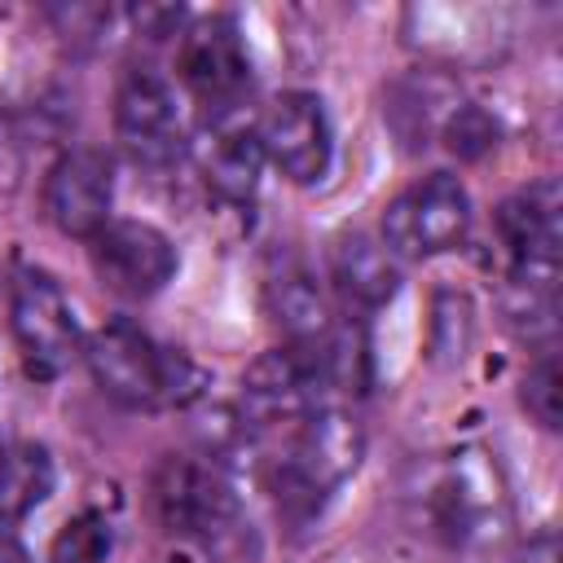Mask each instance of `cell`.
<instances>
[{
    "label": "cell",
    "mask_w": 563,
    "mask_h": 563,
    "mask_svg": "<svg viewBox=\"0 0 563 563\" xmlns=\"http://www.w3.org/2000/svg\"><path fill=\"white\" fill-rule=\"evenodd\" d=\"M84 365L101 396L123 409H185L202 400L207 374L176 347H163L132 321H106L84 339Z\"/></svg>",
    "instance_id": "6da1fadb"
},
{
    "label": "cell",
    "mask_w": 563,
    "mask_h": 563,
    "mask_svg": "<svg viewBox=\"0 0 563 563\" xmlns=\"http://www.w3.org/2000/svg\"><path fill=\"white\" fill-rule=\"evenodd\" d=\"M154 506L167 532L194 537L207 550H233L251 537L242 501L216 462L167 457L154 475Z\"/></svg>",
    "instance_id": "7a4b0ae2"
},
{
    "label": "cell",
    "mask_w": 563,
    "mask_h": 563,
    "mask_svg": "<svg viewBox=\"0 0 563 563\" xmlns=\"http://www.w3.org/2000/svg\"><path fill=\"white\" fill-rule=\"evenodd\" d=\"M9 330H13L18 361L35 383L62 378L70 361L84 352L75 303L62 290V282L44 268H18L9 290Z\"/></svg>",
    "instance_id": "3957f363"
},
{
    "label": "cell",
    "mask_w": 563,
    "mask_h": 563,
    "mask_svg": "<svg viewBox=\"0 0 563 563\" xmlns=\"http://www.w3.org/2000/svg\"><path fill=\"white\" fill-rule=\"evenodd\" d=\"M471 194L453 172H427L400 189L383 211V246L400 260H431L457 251L471 233Z\"/></svg>",
    "instance_id": "277c9868"
},
{
    "label": "cell",
    "mask_w": 563,
    "mask_h": 563,
    "mask_svg": "<svg viewBox=\"0 0 563 563\" xmlns=\"http://www.w3.org/2000/svg\"><path fill=\"white\" fill-rule=\"evenodd\" d=\"M264 163H273L290 185H321L334 163V123L317 92L290 88L277 92L273 106L255 123Z\"/></svg>",
    "instance_id": "5b68a950"
},
{
    "label": "cell",
    "mask_w": 563,
    "mask_h": 563,
    "mask_svg": "<svg viewBox=\"0 0 563 563\" xmlns=\"http://www.w3.org/2000/svg\"><path fill=\"white\" fill-rule=\"evenodd\" d=\"M176 66H180V84L207 110V119L238 114L242 92L251 88V53H246V40L233 18H224V13L198 18L180 35Z\"/></svg>",
    "instance_id": "8992f818"
},
{
    "label": "cell",
    "mask_w": 563,
    "mask_h": 563,
    "mask_svg": "<svg viewBox=\"0 0 563 563\" xmlns=\"http://www.w3.org/2000/svg\"><path fill=\"white\" fill-rule=\"evenodd\" d=\"M114 136L141 167H167L185 150L176 88L154 66H128L114 88Z\"/></svg>",
    "instance_id": "52a82bcc"
},
{
    "label": "cell",
    "mask_w": 563,
    "mask_h": 563,
    "mask_svg": "<svg viewBox=\"0 0 563 563\" xmlns=\"http://www.w3.org/2000/svg\"><path fill=\"white\" fill-rule=\"evenodd\" d=\"M88 264L97 282L119 299H154L176 277V246L150 220H110L88 238Z\"/></svg>",
    "instance_id": "ba28073f"
},
{
    "label": "cell",
    "mask_w": 563,
    "mask_h": 563,
    "mask_svg": "<svg viewBox=\"0 0 563 563\" xmlns=\"http://www.w3.org/2000/svg\"><path fill=\"white\" fill-rule=\"evenodd\" d=\"M321 369L295 352V347H268L264 356L251 361L242 374V396H238V418L251 435L273 431V427H295L303 413L321 405Z\"/></svg>",
    "instance_id": "9c48e42d"
},
{
    "label": "cell",
    "mask_w": 563,
    "mask_h": 563,
    "mask_svg": "<svg viewBox=\"0 0 563 563\" xmlns=\"http://www.w3.org/2000/svg\"><path fill=\"white\" fill-rule=\"evenodd\" d=\"M114 163L101 150L75 145L44 172V216L62 238H92L114 216Z\"/></svg>",
    "instance_id": "30bf717a"
},
{
    "label": "cell",
    "mask_w": 563,
    "mask_h": 563,
    "mask_svg": "<svg viewBox=\"0 0 563 563\" xmlns=\"http://www.w3.org/2000/svg\"><path fill=\"white\" fill-rule=\"evenodd\" d=\"M497 238L506 251V268L523 264H554L559 268V242H563V198L554 180H537L528 189H515L497 216Z\"/></svg>",
    "instance_id": "8fae6325"
},
{
    "label": "cell",
    "mask_w": 563,
    "mask_h": 563,
    "mask_svg": "<svg viewBox=\"0 0 563 563\" xmlns=\"http://www.w3.org/2000/svg\"><path fill=\"white\" fill-rule=\"evenodd\" d=\"M198 163H202L207 185H211L224 202L246 207V202L255 198L260 172H264V145H260L255 123L242 119V114L207 119V136H202Z\"/></svg>",
    "instance_id": "7c38bea8"
},
{
    "label": "cell",
    "mask_w": 563,
    "mask_h": 563,
    "mask_svg": "<svg viewBox=\"0 0 563 563\" xmlns=\"http://www.w3.org/2000/svg\"><path fill=\"white\" fill-rule=\"evenodd\" d=\"M330 273H334V286L347 303L356 308H383L396 299L400 290V264L396 255L383 246V238H369V233H343L334 238L330 246Z\"/></svg>",
    "instance_id": "4fadbf2b"
},
{
    "label": "cell",
    "mask_w": 563,
    "mask_h": 563,
    "mask_svg": "<svg viewBox=\"0 0 563 563\" xmlns=\"http://www.w3.org/2000/svg\"><path fill=\"white\" fill-rule=\"evenodd\" d=\"M57 466L40 440L0 444V523H18L53 497Z\"/></svg>",
    "instance_id": "5bb4252c"
},
{
    "label": "cell",
    "mask_w": 563,
    "mask_h": 563,
    "mask_svg": "<svg viewBox=\"0 0 563 563\" xmlns=\"http://www.w3.org/2000/svg\"><path fill=\"white\" fill-rule=\"evenodd\" d=\"M453 106H457V101H449L444 79L422 70V75H405V79H396V84L387 88L383 119H387V128L396 132L400 150H422V145L440 132V123L449 119Z\"/></svg>",
    "instance_id": "9a60e30c"
},
{
    "label": "cell",
    "mask_w": 563,
    "mask_h": 563,
    "mask_svg": "<svg viewBox=\"0 0 563 563\" xmlns=\"http://www.w3.org/2000/svg\"><path fill=\"white\" fill-rule=\"evenodd\" d=\"M506 325L523 339H550L559 325V268L554 264H523L506 268L501 286Z\"/></svg>",
    "instance_id": "2e32d148"
},
{
    "label": "cell",
    "mask_w": 563,
    "mask_h": 563,
    "mask_svg": "<svg viewBox=\"0 0 563 563\" xmlns=\"http://www.w3.org/2000/svg\"><path fill=\"white\" fill-rule=\"evenodd\" d=\"M475 339V303L466 290H440L431 303V361L453 365Z\"/></svg>",
    "instance_id": "e0dca14e"
},
{
    "label": "cell",
    "mask_w": 563,
    "mask_h": 563,
    "mask_svg": "<svg viewBox=\"0 0 563 563\" xmlns=\"http://www.w3.org/2000/svg\"><path fill=\"white\" fill-rule=\"evenodd\" d=\"M114 550V528L101 510H79L70 515L53 545H48V563H106Z\"/></svg>",
    "instance_id": "ac0fdd59"
},
{
    "label": "cell",
    "mask_w": 563,
    "mask_h": 563,
    "mask_svg": "<svg viewBox=\"0 0 563 563\" xmlns=\"http://www.w3.org/2000/svg\"><path fill=\"white\" fill-rule=\"evenodd\" d=\"M519 400H523L528 418L541 431H559V418H563V378H559V356L550 347L528 365V374L519 383Z\"/></svg>",
    "instance_id": "d6986e66"
},
{
    "label": "cell",
    "mask_w": 563,
    "mask_h": 563,
    "mask_svg": "<svg viewBox=\"0 0 563 563\" xmlns=\"http://www.w3.org/2000/svg\"><path fill=\"white\" fill-rule=\"evenodd\" d=\"M440 136H444L449 154L475 163V158H484V154L497 145L501 128H497V119H493L488 110H479V106H453L449 119L440 123Z\"/></svg>",
    "instance_id": "ffe728a7"
},
{
    "label": "cell",
    "mask_w": 563,
    "mask_h": 563,
    "mask_svg": "<svg viewBox=\"0 0 563 563\" xmlns=\"http://www.w3.org/2000/svg\"><path fill=\"white\" fill-rule=\"evenodd\" d=\"M519 563H559V541H554L550 532L537 537V541H528V554H523Z\"/></svg>",
    "instance_id": "44dd1931"
},
{
    "label": "cell",
    "mask_w": 563,
    "mask_h": 563,
    "mask_svg": "<svg viewBox=\"0 0 563 563\" xmlns=\"http://www.w3.org/2000/svg\"><path fill=\"white\" fill-rule=\"evenodd\" d=\"M0 563H31V554H26V545L18 537L0 532Z\"/></svg>",
    "instance_id": "7402d4cb"
},
{
    "label": "cell",
    "mask_w": 563,
    "mask_h": 563,
    "mask_svg": "<svg viewBox=\"0 0 563 563\" xmlns=\"http://www.w3.org/2000/svg\"><path fill=\"white\" fill-rule=\"evenodd\" d=\"M172 563H176V559H172Z\"/></svg>",
    "instance_id": "603a6c76"
}]
</instances>
